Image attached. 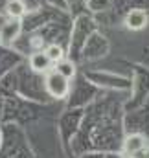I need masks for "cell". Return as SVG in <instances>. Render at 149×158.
Masks as SVG:
<instances>
[{"label": "cell", "instance_id": "6da1fadb", "mask_svg": "<svg viewBox=\"0 0 149 158\" xmlns=\"http://www.w3.org/2000/svg\"><path fill=\"white\" fill-rule=\"evenodd\" d=\"M44 86L48 90V94L52 98L57 99H65L70 92V79L63 77L61 74H57L55 70L46 72V79H44Z\"/></svg>", "mask_w": 149, "mask_h": 158}, {"label": "cell", "instance_id": "7a4b0ae2", "mask_svg": "<svg viewBox=\"0 0 149 158\" xmlns=\"http://www.w3.org/2000/svg\"><path fill=\"white\" fill-rule=\"evenodd\" d=\"M20 31H22V22H20V19H7V20L2 24V28H0V44L11 46L15 40L19 39Z\"/></svg>", "mask_w": 149, "mask_h": 158}, {"label": "cell", "instance_id": "3957f363", "mask_svg": "<svg viewBox=\"0 0 149 158\" xmlns=\"http://www.w3.org/2000/svg\"><path fill=\"white\" fill-rule=\"evenodd\" d=\"M147 24V13L144 9H131L127 15H125V26L133 31H138V30H144Z\"/></svg>", "mask_w": 149, "mask_h": 158}, {"label": "cell", "instance_id": "277c9868", "mask_svg": "<svg viewBox=\"0 0 149 158\" xmlns=\"http://www.w3.org/2000/svg\"><path fill=\"white\" fill-rule=\"evenodd\" d=\"M30 68L37 74H46L52 70V61L48 59V55L44 53V50L40 52H33L30 55Z\"/></svg>", "mask_w": 149, "mask_h": 158}, {"label": "cell", "instance_id": "5b68a950", "mask_svg": "<svg viewBox=\"0 0 149 158\" xmlns=\"http://www.w3.org/2000/svg\"><path fill=\"white\" fill-rule=\"evenodd\" d=\"M146 143H147V138H146L144 134L133 132V134L125 136V140H123V153L129 156V155H133L134 151H138L140 147H144Z\"/></svg>", "mask_w": 149, "mask_h": 158}, {"label": "cell", "instance_id": "8992f818", "mask_svg": "<svg viewBox=\"0 0 149 158\" xmlns=\"http://www.w3.org/2000/svg\"><path fill=\"white\" fill-rule=\"evenodd\" d=\"M4 9H6L7 19H20L26 13V4L22 0H7Z\"/></svg>", "mask_w": 149, "mask_h": 158}, {"label": "cell", "instance_id": "52a82bcc", "mask_svg": "<svg viewBox=\"0 0 149 158\" xmlns=\"http://www.w3.org/2000/svg\"><path fill=\"white\" fill-rule=\"evenodd\" d=\"M53 70H55L57 74H61L63 77H66V79H72L75 76V64L72 63V61H68V59H61V61H57Z\"/></svg>", "mask_w": 149, "mask_h": 158}, {"label": "cell", "instance_id": "ba28073f", "mask_svg": "<svg viewBox=\"0 0 149 158\" xmlns=\"http://www.w3.org/2000/svg\"><path fill=\"white\" fill-rule=\"evenodd\" d=\"M44 53L48 55V59L52 61V64H55L57 61L65 59V52H63V48H61L59 44H50V46H46Z\"/></svg>", "mask_w": 149, "mask_h": 158}, {"label": "cell", "instance_id": "9c48e42d", "mask_svg": "<svg viewBox=\"0 0 149 158\" xmlns=\"http://www.w3.org/2000/svg\"><path fill=\"white\" fill-rule=\"evenodd\" d=\"M131 158H149V143H146L144 147H140L138 151H134L133 155H129Z\"/></svg>", "mask_w": 149, "mask_h": 158}]
</instances>
